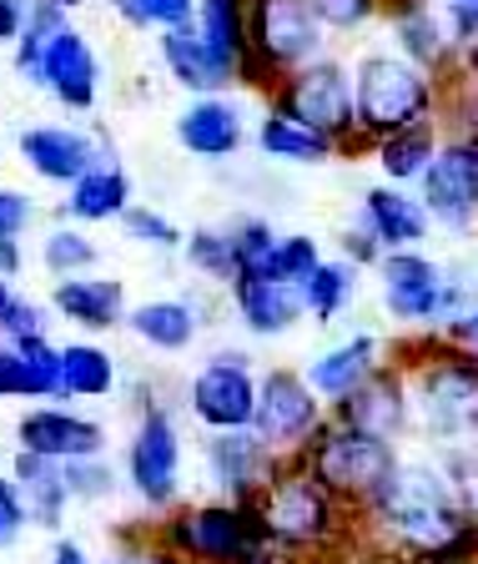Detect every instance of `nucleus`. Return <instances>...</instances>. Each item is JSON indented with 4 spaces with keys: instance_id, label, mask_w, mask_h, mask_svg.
<instances>
[{
    "instance_id": "23",
    "label": "nucleus",
    "mask_w": 478,
    "mask_h": 564,
    "mask_svg": "<svg viewBox=\"0 0 478 564\" xmlns=\"http://www.w3.org/2000/svg\"><path fill=\"white\" fill-rule=\"evenodd\" d=\"M162 66L172 70L176 86H187L192 96H222L232 86V70L207 51V41L197 35V21L192 25H176V31H162Z\"/></svg>"
},
{
    "instance_id": "2",
    "label": "nucleus",
    "mask_w": 478,
    "mask_h": 564,
    "mask_svg": "<svg viewBox=\"0 0 478 564\" xmlns=\"http://www.w3.org/2000/svg\"><path fill=\"white\" fill-rule=\"evenodd\" d=\"M257 509L282 554H323L343 540V505L317 484L303 458H282L272 484L257 494Z\"/></svg>"
},
{
    "instance_id": "22",
    "label": "nucleus",
    "mask_w": 478,
    "mask_h": 564,
    "mask_svg": "<svg viewBox=\"0 0 478 564\" xmlns=\"http://www.w3.org/2000/svg\"><path fill=\"white\" fill-rule=\"evenodd\" d=\"M176 141H182L192 156L217 162V156H232L237 147H242L247 131H242V117H237L232 101H222V96H197V101L176 117Z\"/></svg>"
},
{
    "instance_id": "51",
    "label": "nucleus",
    "mask_w": 478,
    "mask_h": 564,
    "mask_svg": "<svg viewBox=\"0 0 478 564\" xmlns=\"http://www.w3.org/2000/svg\"><path fill=\"white\" fill-rule=\"evenodd\" d=\"M56 564H91V560H86V554H82V544L61 540V544H56Z\"/></svg>"
},
{
    "instance_id": "33",
    "label": "nucleus",
    "mask_w": 478,
    "mask_h": 564,
    "mask_svg": "<svg viewBox=\"0 0 478 564\" xmlns=\"http://www.w3.org/2000/svg\"><path fill=\"white\" fill-rule=\"evenodd\" d=\"M393 35L398 46H403V61L413 66H433V61H444V25L433 21L428 6H398L393 15Z\"/></svg>"
},
{
    "instance_id": "38",
    "label": "nucleus",
    "mask_w": 478,
    "mask_h": 564,
    "mask_svg": "<svg viewBox=\"0 0 478 564\" xmlns=\"http://www.w3.org/2000/svg\"><path fill=\"white\" fill-rule=\"evenodd\" d=\"M323 247L313 242V237L292 232V237H278V247L268 252V262H262V272H272L278 282H292V288H303L307 278H313L317 268H323Z\"/></svg>"
},
{
    "instance_id": "20",
    "label": "nucleus",
    "mask_w": 478,
    "mask_h": 564,
    "mask_svg": "<svg viewBox=\"0 0 478 564\" xmlns=\"http://www.w3.org/2000/svg\"><path fill=\"white\" fill-rule=\"evenodd\" d=\"M51 307L86 333H111L117 323H127V288L101 272H82V278H61L51 288Z\"/></svg>"
},
{
    "instance_id": "47",
    "label": "nucleus",
    "mask_w": 478,
    "mask_h": 564,
    "mask_svg": "<svg viewBox=\"0 0 478 564\" xmlns=\"http://www.w3.org/2000/svg\"><path fill=\"white\" fill-rule=\"evenodd\" d=\"M31 21V0H0V46H15Z\"/></svg>"
},
{
    "instance_id": "14",
    "label": "nucleus",
    "mask_w": 478,
    "mask_h": 564,
    "mask_svg": "<svg viewBox=\"0 0 478 564\" xmlns=\"http://www.w3.org/2000/svg\"><path fill=\"white\" fill-rule=\"evenodd\" d=\"M409 413H413V388L403 368H378L373 378L362 388H352L343 403H333V419L358 429V434H373L393 444L403 429H409Z\"/></svg>"
},
{
    "instance_id": "5",
    "label": "nucleus",
    "mask_w": 478,
    "mask_h": 564,
    "mask_svg": "<svg viewBox=\"0 0 478 564\" xmlns=\"http://www.w3.org/2000/svg\"><path fill=\"white\" fill-rule=\"evenodd\" d=\"M352 101H358V131L383 141L409 127H423L433 106V82L413 61L373 51L352 66Z\"/></svg>"
},
{
    "instance_id": "43",
    "label": "nucleus",
    "mask_w": 478,
    "mask_h": 564,
    "mask_svg": "<svg viewBox=\"0 0 478 564\" xmlns=\"http://www.w3.org/2000/svg\"><path fill=\"white\" fill-rule=\"evenodd\" d=\"M0 338H6V343L46 338V313H41L31 297H11V307L0 313Z\"/></svg>"
},
{
    "instance_id": "7",
    "label": "nucleus",
    "mask_w": 478,
    "mask_h": 564,
    "mask_svg": "<svg viewBox=\"0 0 478 564\" xmlns=\"http://www.w3.org/2000/svg\"><path fill=\"white\" fill-rule=\"evenodd\" d=\"M162 544L176 554H187L192 564H242L247 554L268 550V524L252 499H227V505H197L172 514L162 529Z\"/></svg>"
},
{
    "instance_id": "32",
    "label": "nucleus",
    "mask_w": 478,
    "mask_h": 564,
    "mask_svg": "<svg viewBox=\"0 0 478 564\" xmlns=\"http://www.w3.org/2000/svg\"><path fill=\"white\" fill-rule=\"evenodd\" d=\"M438 147H433V131L428 127H409L398 137H383L378 141V166H383L388 182H423V172L433 166Z\"/></svg>"
},
{
    "instance_id": "55",
    "label": "nucleus",
    "mask_w": 478,
    "mask_h": 564,
    "mask_svg": "<svg viewBox=\"0 0 478 564\" xmlns=\"http://www.w3.org/2000/svg\"><path fill=\"white\" fill-rule=\"evenodd\" d=\"M468 70L478 76V41H468Z\"/></svg>"
},
{
    "instance_id": "8",
    "label": "nucleus",
    "mask_w": 478,
    "mask_h": 564,
    "mask_svg": "<svg viewBox=\"0 0 478 564\" xmlns=\"http://www.w3.org/2000/svg\"><path fill=\"white\" fill-rule=\"evenodd\" d=\"M272 111L292 117L297 127L317 131L327 141H352L358 131V101H352V70L343 61H307L303 70H292L287 82L272 91Z\"/></svg>"
},
{
    "instance_id": "18",
    "label": "nucleus",
    "mask_w": 478,
    "mask_h": 564,
    "mask_svg": "<svg viewBox=\"0 0 478 564\" xmlns=\"http://www.w3.org/2000/svg\"><path fill=\"white\" fill-rule=\"evenodd\" d=\"M227 288H232L237 317H242L257 338H278V333L297 328V317L307 313L303 288L278 282L272 272H262V268H242L232 282H227Z\"/></svg>"
},
{
    "instance_id": "16",
    "label": "nucleus",
    "mask_w": 478,
    "mask_h": 564,
    "mask_svg": "<svg viewBox=\"0 0 478 564\" xmlns=\"http://www.w3.org/2000/svg\"><path fill=\"white\" fill-rule=\"evenodd\" d=\"M41 86L56 96L66 111H91L96 91H101V66H96V51L76 25H61L51 35L46 61H41Z\"/></svg>"
},
{
    "instance_id": "17",
    "label": "nucleus",
    "mask_w": 478,
    "mask_h": 564,
    "mask_svg": "<svg viewBox=\"0 0 478 564\" xmlns=\"http://www.w3.org/2000/svg\"><path fill=\"white\" fill-rule=\"evenodd\" d=\"M25 454L56 458V464H76V458H101L106 454V429L96 419L66 409H35L15 423Z\"/></svg>"
},
{
    "instance_id": "24",
    "label": "nucleus",
    "mask_w": 478,
    "mask_h": 564,
    "mask_svg": "<svg viewBox=\"0 0 478 564\" xmlns=\"http://www.w3.org/2000/svg\"><path fill=\"white\" fill-rule=\"evenodd\" d=\"M362 227L383 242V252H413V242L428 237V207L388 182L362 197Z\"/></svg>"
},
{
    "instance_id": "11",
    "label": "nucleus",
    "mask_w": 478,
    "mask_h": 564,
    "mask_svg": "<svg viewBox=\"0 0 478 564\" xmlns=\"http://www.w3.org/2000/svg\"><path fill=\"white\" fill-rule=\"evenodd\" d=\"M127 474L131 489L141 494V505L166 509L182 489V438H176V423L166 409H146L137 419V434L127 448Z\"/></svg>"
},
{
    "instance_id": "25",
    "label": "nucleus",
    "mask_w": 478,
    "mask_h": 564,
    "mask_svg": "<svg viewBox=\"0 0 478 564\" xmlns=\"http://www.w3.org/2000/svg\"><path fill=\"white\" fill-rule=\"evenodd\" d=\"M378 338L373 333H358V338L338 343L333 352H323L317 364H307V383H313L317 399L327 403H343L352 393V388H362L368 378L378 373Z\"/></svg>"
},
{
    "instance_id": "46",
    "label": "nucleus",
    "mask_w": 478,
    "mask_h": 564,
    "mask_svg": "<svg viewBox=\"0 0 478 564\" xmlns=\"http://www.w3.org/2000/svg\"><path fill=\"white\" fill-rule=\"evenodd\" d=\"M35 223V202L15 187H0V237H21Z\"/></svg>"
},
{
    "instance_id": "36",
    "label": "nucleus",
    "mask_w": 478,
    "mask_h": 564,
    "mask_svg": "<svg viewBox=\"0 0 478 564\" xmlns=\"http://www.w3.org/2000/svg\"><path fill=\"white\" fill-rule=\"evenodd\" d=\"M41 262H46V272L56 282L82 278V272H91V262H96V242L82 232V227L61 223V227H51L46 242H41Z\"/></svg>"
},
{
    "instance_id": "34",
    "label": "nucleus",
    "mask_w": 478,
    "mask_h": 564,
    "mask_svg": "<svg viewBox=\"0 0 478 564\" xmlns=\"http://www.w3.org/2000/svg\"><path fill=\"white\" fill-rule=\"evenodd\" d=\"M61 25H70L61 0H31V21H25V35L15 41V70H21V76L41 82V61H46L51 35H56Z\"/></svg>"
},
{
    "instance_id": "29",
    "label": "nucleus",
    "mask_w": 478,
    "mask_h": 564,
    "mask_svg": "<svg viewBox=\"0 0 478 564\" xmlns=\"http://www.w3.org/2000/svg\"><path fill=\"white\" fill-rule=\"evenodd\" d=\"M127 328L156 352H182V348H192L202 317H197V307L182 303V297H152V303L131 307Z\"/></svg>"
},
{
    "instance_id": "40",
    "label": "nucleus",
    "mask_w": 478,
    "mask_h": 564,
    "mask_svg": "<svg viewBox=\"0 0 478 564\" xmlns=\"http://www.w3.org/2000/svg\"><path fill=\"white\" fill-rule=\"evenodd\" d=\"M444 469H448V479H454V489H458V505H464L468 524L478 529V438L448 448V454H444Z\"/></svg>"
},
{
    "instance_id": "42",
    "label": "nucleus",
    "mask_w": 478,
    "mask_h": 564,
    "mask_svg": "<svg viewBox=\"0 0 478 564\" xmlns=\"http://www.w3.org/2000/svg\"><path fill=\"white\" fill-rule=\"evenodd\" d=\"M307 6L323 21V31H358L383 0H307Z\"/></svg>"
},
{
    "instance_id": "6",
    "label": "nucleus",
    "mask_w": 478,
    "mask_h": 564,
    "mask_svg": "<svg viewBox=\"0 0 478 564\" xmlns=\"http://www.w3.org/2000/svg\"><path fill=\"white\" fill-rule=\"evenodd\" d=\"M247 41H252L247 86H272L278 91L292 70L317 61L323 21L313 15L307 0H247Z\"/></svg>"
},
{
    "instance_id": "19",
    "label": "nucleus",
    "mask_w": 478,
    "mask_h": 564,
    "mask_svg": "<svg viewBox=\"0 0 478 564\" xmlns=\"http://www.w3.org/2000/svg\"><path fill=\"white\" fill-rule=\"evenodd\" d=\"M278 464L282 458H272L268 444L252 429H242V434H211V444H207V474L227 499L262 494L272 484V474H278Z\"/></svg>"
},
{
    "instance_id": "1",
    "label": "nucleus",
    "mask_w": 478,
    "mask_h": 564,
    "mask_svg": "<svg viewBox=\"0 0 478 564\" xmlns=\"http://www.w3.org/2000/svg\"><path fill=\"white\" fill-rule=\"evenodd\" d=\"M362 534H373L383 550L409 554L413 564L428 560H468L478 554V529L468 524L458 489L444 464L403 458L398 474L362 509Z\"/></svg>"
},
{
    "instance_id": "37",
    "label": "nucleus",
    "mask_w": 478,
    "mask_h": 564,
    "mask_svg": "<svg viewBox=\"0 0 478 564\" xmlns=\"http://www.w3.org/2000/svg\"><path fill=\"white\" fill-rule=\"evenodd\" d=\"M182 247H187V262L197 272L222 278V282L237 278V237H232V227H197Z\"/></svg>"
},
{
    "instance_id": "50",
    "label": "nucleus",
    "mask_w": 478,
    "mask_h": 564,
    "mask_svg": "<svg viewBox=\"0 0 478 564\" xmlns=\"http://www.w3.org/2000/svg\"><path fill=\"white\" fill-rule=\"evenodd\" d=\"M21 272V237H0V278L11 282Z\"/></svg>"
},
{
    "instance_id": "3",
    "label": "nucleus",
    "mask_w": 478,
    "mask_h": 564,
    "mask_svg": "<svg viewBox=\"0 0 478 564\" xmlns=\"http://www.w3.org/2000/svg\"><path fill=\"white\" fill-rule=\"evenodd\" d=\"M297 458L317 474V484H323L338 505H352V509L373 505L378 489H383L398 474V464H403L388 438L358 434V429H348V423H338V419H327L323 429L307 438V448Z\"/></svg>"
},
{
    "instance_id": "9",
    "label": "nucleus",
    "mask_w": 478,
    "mask_h": 564,
    "mask_svg": "<svg viewBox=\"0 0 478 564\" xmlns=\"http://www.w3.org/2000/svg\"><path fill=\"white\" fill-rule=\"evenodd\" d=\"M323 399L313 393L307 373L292 368H272L268 378H257V413L252 434L268 444L272 458H297L307 448V438L323 429Z\"/></svg>"
},
{
    "instance_id": "31",
    "label": "nucleus",
    "mask_w": 478,
    "mask_h": 564,
    "mask_svg": "<svg viewBox=\"0 0 478 564\" xmlns=\"http://www.w3.org/2000/svg\"><path fill=\"white\" fill-rule=\"evenodd\" d=\"M117 388V364L96 343H66L61 348V399H106Z\"/></svg>"
},
{
    "instance_id": "49",
    "label": "nucleus",
    "mask_w": 478,
    "mask_h": 564,
    "mask_svg": "<svg viewBox=\"0 0 478 564\" xmlns=\"http://www.w3.org/2000/svg\"><path fill=\"white\" fill-rule=\"evenodd\" d=\"M448 15L458 25V41H478V0H448Z\"/></svg>"
},
{
    "instance_id": "12",
    "label": "nucleus",
    "mask_w": 478,
    "mask_h": 564,
    "mask_svg": "<svg viewBox=\"0 0 478 564\" xmlns=\"http://www.w3.org/2000/svg\"><path fill=\"white\" fill-rule=\"evenodd\" d=\"M423 207L448 232H468L478 223V141L438 147L433 166L423 172Z\"/></svg>"
},
{
    "instance_id": "4",
    "label": "nucleus",
    "mask_w": 478,
    "mask_h": 564,
    "mask_svg": "<svg viewBox=\"0 0 478 564\" xmlns=\"http://www.w3.org/2000/svg\"><path fill=\"white\" fill-rule=\"evenodd\" d=\"M413 388V409L423 413V429H428L438 444H468L478 438V358L454 343L444 348H428L423 364H413L409 373Z\"/></svg>"
},
{
    "instance_id": "54",
    "label": "nucleus",
    "mask_w": 478,
    "mask_h": 564,
    "mask_svg": "<svg viewBox=\"0 0 478 564\" xmlns=\"http://www.w3.org/2000/svg\"><path fill=\"white\" fill-rule=\"evenodd\" d=\"M106 564H146V554H117V560H106Z\"/></svg>"
},
{
    "instance_id": "30",
    "label": "nucleus",
    "mask_w": 478,
    "mask_h": 564,
    "mask_svg": "<svg viewBox=\"0 0 478 564\" xmlns=\"http://www.w3.org/2000/svg\"><path fill=\"white\" fill-rule=\"evenodd\" d=\"M257 147H262L272 162H292V166H323L343 152L338 141H327V137H317V131L297 127V121L282 117V111H272V106H268V117L257 121Z\"/></svg>"
},
{
    "instance_id": "53",
    "label": "nucleus",
    "mask_w": 478,
    "mask_h": 564,
    "mask_svg": "<svg viewBox=\"0 0 478 564\" xmlns=\"http://www.w3.org/2000/svg\"><path fill=\"white\" fill-rule=\"evenodd\" d=\"M11 297H15V293H11V282L0 278V313H6V307H11Z\"/></svg>"
},
{
    "instance_id": "57",
    "label": "nucleus",
    "mask_w": 478,
    "mask_h": 564,
    "mask_svg": "<svg viewBox=\"0 0 478 564\" xmlns=\"http://www.w3.org/2000/svg\"><path fill=\"white\" fill-rule=\"evenodd\" d=\"M61 6H66V11H76V6H82V0H61Z\"/></svg>"
},
{
    "instance_id": "45",
    "label": "nucleus",
    "mask_w": 478,
    "mask_h": 564,
    "mask_svg": "<svg viewBox=\"0 0 478 564\" xmlns=\"http://www.w3.org/2000/svg\"><path fill=\"white\" fill-rule=\"evenodd\" d=\"M25 524H31V514H25V499L15 489V479H0V550L21 540Z\"/></svg>"
},
{
    "instance_id": "39",
    "label": "nucleus",
    "mask_w": 478,
    "mask_h": 564,
    "mask_svg": "<svg viewBox=\"0 0 478 564\" xmlns=\"http://www.w3.org/2000/svg\"><path fill=\"white\" fill-rule=\"evenodd\" d=\"M202 0H117V11L127 25H146V31H176V25L197 21Z\"/></svg>"
},
{
    "instance_id": "56",
    "label": "nucleus",
    "mask_w": 478,
    "mask_h": 564,
    "mask_svg": "<svg viewBox=\"0 0 478 564\" xmlns=\"http://www.w3.org/2000/svg\"><path fill=\"white\" fill-rule=\"evenodd\" d=\"M428 564H468V560H428Z\"/></svg>"
},
{
    "instance_id": "41",
    "label": "nucleus",
    "mask_w": 478,
    "mask_h": 564,
    "mask_svg": "<svg viewBox=\"0 0 478 564\" xmlns=\"http://www.w3.org/2000/svg\"><path fill=\"white\" fill-rule=\"evenodd\" d=\"M121 227H127L131 242H141V247H162V252H172V247L187 242V237L176 232L172 217H166V212H156V207H131L127 217H121Z\"/></svg>"
},
{
    "instance_id": "35",
    "label": "nucleus",
    "mask_w": 478,
    "mask_h": 564,
    "mask_svg": "<svg viewBox=\"0 0 478 564\" xmlns=\"http://www.w3.org/2000/svg\"><path fill=\"white\" fill-rule=\"evenodd\" d=\"M352 288H358V268H352L348 258L323 262V268L303 282V303H307V313H313L317 323H333V317L343 313V303L352 297Z\"/></svg>"
},
{
    "instance_id": "44",
    "label": "nucleus",
    "mask_w": 478,
    "mask_h": 564,
    "mask_svg": "<svg viewBox=\"0 0 478 564\" xmlns=\"http://www.w3.org/2000/svg\"><path fill=\"white\" fill-rule=\"evenodd\" d=\"M66 484L70 499H106L111 494V469H106V458H76V464H66Z\"/></svg>"
},
{
    "instance_id": "10",
    "label": "nucleus",
    "mask_w": 478,
    "mask_h": 564,
    "mask_svg": "<svg viewBox=\"0 0 478 564\" xmlns=\"http://www.w3.org/2000/svg\"><path fill=\"white\" fill-rule=\"evenodd\" d=\"M187 403L211 434H242V429H252L257 378L242 352H217L211 364H202L187 388Z\"/></svg>"
},
{
    "instance_id": "52",
    "label": "nucleus",
    "mask_w": 478,
    "mask_h": 564,
    "mask_svg": "<svg viewBox=\"0 0 478 564\" xmlns=\"http://www.w3.org/2000/svg\"><path fill=\"white\" fill-rule=\"evenodd\" d=\"M146 564H192L187 554H176V550H166V544H156V550H146Z\"/></svg>"
},
{
    "instance_id": "28",
    "label": "nucleus",
    "mask_w": 478,
    "mask_h": 564,
    "mask_svg": "<svg viewBox=\"0 0 478 564\" xmlns=\"http://www.w3.org/2000/svg\"><path fill=\"white\" fill-rule=\"evenodd\" d=\"M127 212H131V182L117 162H101L96 172H86L61 202L66 223H111V217H127Z\"/></svg>"
},
{
    "instance_id": "15",
    "label": "nucleus",
    "mask_w": 478,
    "mask_h": 564,
    "mask_svg": "<svg viewBox=\"0 0 478 564\" xmlns=\"http://www.w3.org/2000/svg\"><path fill=\"white\" fill-rule=\"evenodd\" d=\"M15 147H21V162L56 187H76L86 172L101 166V141L82 127H31L21 131Z\"/></svg>"
},
{
    "instance_id": "48",
    "label": "nucleus",
    "mask_w": 478,
    "mask_h": 564,
    "mask_svg": "<svg viewBox=\"0 0 478 564\" xmlns=\"http://www.w3.org/2000/svg\"><path fill=\"white\" fill-rule=\"evenodd\" d=\"M448 343L478 358V307H468V313H458L454 323H448Z\"/></svg>"
},
{
    "instance_id": "27",
    "label": "nucleus",
    "mask_w": 478,
    "mask_h": 564,
    "mask_svg": "<svg viewBox=\"0 0 478 564\" xmlns=\"http://www.w3.org/2000/svg\"><path fill=\"white\" fill-rule=\"evenodd\" d=\"M197 35L207 51L232 70L237 82H247L252 70V41H247V0H202L197 6Z\"/></svg>"
},
{
    "instance_id": "26",
    "label": "nucleus",
    "mask_w": 478,
    "mask_h": 564,
    "mask_svg": "<svg viewBox=\"0 0 478 564\" xmlns=\"http://www.w3.org/2000/svg\"><path fill=\"white\" fill-rule=\"evenodd\" d=\"M15 489H21L25 499V514H31V524L41 529H61V519H66V505H70V484H66V464H56V458H41V454H15Z\"/></svg>"
},
{
    "instance_id": "21",
    "label": "nucleus",
    "mask_w": 478,
    "mask_h": 564,
    "mask_svg": "<svg viewBox=\"0 0 478 564\" xmlns=\"http://www.w3.org/2000/svg\"><path fill=\"white\" fill-rule=\"evenodd\" d=\"M0 399H61V348L46 338L0 343Z\"/></svg>"
},
{
    "instance_id": "13",
    "label": "nucleus",
    "mask_w": 478,
    "mask_h": 564,
    "mask_svg": "<svg viewBox=\"0 0 478 564\" xmlns=\"http://www.w3.org/2000/svg\"><path fill=\"white\" fill-rule=\"evenodd\" d=\"M383 303L398 323H438L448 313V282L444 268L423 252H383Z\"/></svg>"
}]
</instances>
